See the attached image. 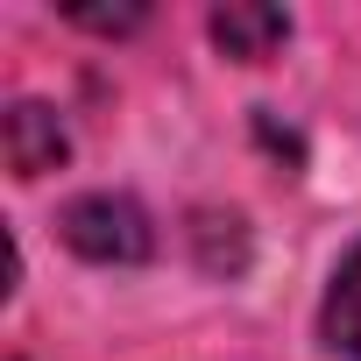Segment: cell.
<instances>
[{
	"instance_id": "cell-2",
	"label": "cell",
	"mask_w": 361,
	"mask_h": 361,
	"mask_svg": "<svg viewBox=\"0 0 361 361\" xmlns=\"http://www.w3.org/2000/svg\"><path fill=\"white\" fill-rule=\"evenodd\" d=\"M0 149H8V170L15 177H43V170L64 163V128H57L50 106L22 99V106H8V121H0Z\"/></svg>"
},
{
	"instance_id": "cell-3",
	"label": "cell",
	"mask_w": 361,
	"mask_h": 361,
	"mask_svg": "<svg viewBox=\"0 0 361 361\" xmlns=\"http://www.w3.org/2000/svg\"><path fill=\"white\" fill-rule=\"evenodd\" d=\"M283 36H290V15H283V8H262V0H227V8L213 15V43H220L227 57H241V64L276 57Z\"/></svg>"
},
{
	"instance_id": "cell-4",
	"label": "cell",
	"mask_w": 361,
	"mask_h": 361,
	"mask_svg": "<svg viewBox=\"0 0 361 361\" xmlns=\"http://www.w3.org/2000/svg\"><path fill=\"white\" fill-rule=\"evenodd\" d=\"M326 340L361 361V248H347V262L333 269V290H326Z\"/></svg>"
},
{
	"instance_id": "cell-1",
	"label": "cell",
	"mask_w": 361,
	"mask_h": 361,
	"mask_svg": "<svg viewBox=\"0 0 361 361\" xmlns=\"http://www.w3.org/2000/svg\"><path fill=\"white\" fill-rule=\"evenodd\" d=\"M57 227H64V241H71L85 262H142V255L156 248L149 213H142L135 199H114V192H85V199H71Z\"/></svg>"
}]
</instances>
